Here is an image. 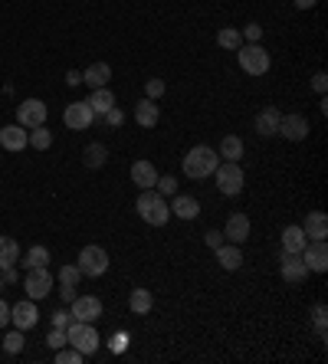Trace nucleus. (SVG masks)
<instances>
[{
  "label": "nucleus",
  "instance_id": "f257e3e1",
  "mask_svg": "<svg viewBox=\"0 0 328 364\" xmlns=\"http://www.w3.org/2000/svg\"><path fill=\"white\" fill-rule=\"evenodd\" d=\"M217 164H220L217 151L207 148V145H197V148H191L184 154L181 171H184V177H191V181H204V177H210V174L217 171Z\"/></svg>",
  "mask_w": 328,
  "mask_h": 364
},
{
  "label": "nucleus",
  "instance_id": "f03ea898",
  "mask_svg": "<svg viewBox=\"0 0 328 364\" xmlns=\"http://www.w3.org/2000/svg\"><path fill=\"white\" fill-rule=\"evenodd\" d=\"M135 210H138V217H142L148 226H164L167 220H171V207L164 204V197L158 191H142L138 194V201H135Z\"/></svg>",
  "mask_w": 328,
  "mask_h": 364
},
{
  "label": "nucleus",
  "instance_id": "7ed1b4c3",
  "mask_svg": "<svg viewBox=\"0 0 328 364\" xmlns=\"http://www.w3.org/2000/svg\"><path fill=\"white\" fill-rule=\"evenodd\" d=\"M66 342L89 358V354L98 351V342H102V338H98V332H96V325H92V321H76V319H73L69 325H66Z\"/></svg>",
  "mask_w": 328,
  "mask_h": 364
},
{
  "label": "nucleus",
  "instance_id": "20e7f679",
  "mask_svg": "<svg viewBox=\"0 0 328 364\" xmlns=\"http://www.w3.org/2000/svg\"><path fill=\"white\" fill-rule=\"evenodd\" d=\"M210 177L217 181V191L223 194V197H237V194L243 191V181H246L240 161H220L217 171L210 174Z\"/></svg>",
  "mask_w": 328,
  "mask_h": 364
},
{
  "label": "nucleus",
  "instance_id": "39448f33",
  "mask_svg": "<svg viewBox=\"0 0 328 364\" xmlns=\"http://www.w3.org/2000/svg\"><path fill=\"white\" fill-rule=\"evenodd\" d=\"M237 59H240V69L246 75H266L269 66H273V59L262 50V43H243L240 50H237Z\"/></svg>",
  "mask_w": 328,
  "mask_h": 364
},
{
  "label": "nucleus",
  "instance_id": "423d86ee",
  "mask_svg": "<svg viewBox=\"0 0 328 364\" xmlns=\"http://www.w3.org/2000/svg\"><path fill=\"white\" fill-rule=\"evenodd\" d=\"M79 272L89 279H98L109 272V253L102 247H82V253H79Z\"/></svg>",
  "mask_w": 328,
  "mask_h": 364
},
{
  "label": "nucleus",
  "instance_id": "0eeeda50",
  "mask_svg": "<svg viewBox=\"0 0 328 364\" xmlns=\"http://www.w3.org/2000/svg\"><path fill=\"white\" fill-rule=\"evenodd\" d=\"M23 289H27V299H46L50 289H53V276H50V266H40V269H27L23 276Z\"/></svg>",
  "mask_w": 328,
  "mask_h": 364
},
{
  "label": "nucleus",
  "instance_id": "6e6552de",
  "mask_svg": "<svg viewBox=\"0 0 328 364\" xmlns=\"http://www.w3.org/2000/svg\"><path fill=\"white\" fill-rule=\"evenodd\" d=\"M46 115H50V108L40 99H23L20 105H17V125H23V129L46 125Z\"/></svg>",
  "mask_w": 328,
  "mask_h": 364
},
{
  "label": "nucleus",
  "instance_id": "1a4fd4ad",
  "mask_svg": "<svg viewBox=\"0 0 328 364\" xmlns=\"http://www.w3.org/2000/svg\"><path fill=\"white\" fill-rule=\"evenodd\" d=\"M63 122H66V129H73V131H86L92 122H96V112L89 108V102H69L63 112Z\"/></svg>",
  "mask_w": 328,
  "mask_h": 364
},
{
  "label": "nucleus",
  "instance_id": "9d476101",
  "mask_svg": "<svg viewBox=\"0 0 328 364\" xmlns=\"http://www.w3.org/2000/svg\"><path fill=\"white\" fill-rule=\"evenodd\" d=\"M299 256H302V263L308 266V272H325V269H328V247H325V240H308L306 249H302Z\"/></svg>",
  "mask_w": 328,
  "mask_h": 364
},
{
  "label": "nucleus",
  "instance_id": "9b49d317",
  "mask_svg": "<svg viewBox=\"0 0 328 364\" xmlns=\"http://www.w3.org/2000/svg\"><path fill=\"white\" fill-rule=\"evenodd\" d=\"M279 272H283L285 282L299 286V282H306L308 266L302 263V256H299V253H283V256H279Z\"/></svg>",
  "mask_w": 328,
  "mask_h": 364
},
{
  "label": "nucleus",
  "instance_id": "f8f14e48",
  "mask_svg": "<svg viewBox=\"0 0 328 364\" xmlns=\"http://www.w3.org/2000/svg\"><path fill=\"white\" fill-rule=\"evenodd\" d=\"M276 135H283L285 141H306L308 138V118L306 115H283L279 118V131Z\"/></svg>",
  "mask_w": 328,
  "mask_h": 364
},
{
  "label": "nucleus",
  "instance_id": "ddd939ff",
  "mask_svg": "<svg viewBox=\"0 0 328 364\" xmlns=\"http://www.w3.org/2000/svg\"><path fill=\"white\" fill-rule=\"evenodd\" d=\"M10 321H13V328H20V332L33 328V325L40 321L36 302H33V299H23V302H17V305H10Z\"/></svg>",
  "mask_w": 328,
  "mask_h": 364
},
{
  "label": "nucleus",
  "instance_id": "4468645a",
  "mask_svg": "<svg viewBox=\"0 0 328 364\" xmlns=\"http://www.w3.org/2000/svg\"><path fill=\"white\" fill-rule=\"evenodd\" d=\"M158 177H161V174H158V168H154L148 158L131 164V184H135L138 191H151L154 184H158Z\"/></svg>",
  "mask_w": 328,
  "mask_h": 364
},
{
  "label": "nucleus",
  "instance_id": "2eb2a0df",
  "mask_svg": "<svg viewBox=\"0 0 328 364\" xmlns=\"http://www.w3.org/2000/svg\"><path fill=\"white\" fill-rule=\"evenodd\" d=\"M69 315L76 321H96V319H102V302H98V296H76Z\"/></svg>",
  "mask_w": 328,
  "mask_h": 364
},
{
  "label": "nucleus",
  "instance_id": "dca6fc26",
  "mask_svg": "<svg viewBox=\"0 0 328 364\" xmlns=\"http://www.w3.org/2000/svg\"><path fill=\"white\" fill-rule=\"evenodd\" d=\"M30 145V131L23 125H3L0 129V148L3 151H23Z\"/></svg>",
  "mask_w": 328,
  "mask_h": 364
},
{
  "label": "nucleus",
  "instance_id": "f3484780",
  "mask_svg": "<svg viewBox=\"0 0 328 364\" xmlns=\"http://www.w3.org/2000/svg\"><path fill=\"white\" fill-rule=\"evenodd\" d=\"M223 236H227V243H246L250 240V217L246 214H230L227 226H223Z\"/></svg>",
  "mask_w": 328,
  "mask_h": 364
},
{
  "label": "nucleus",
  "instance_id": "a211bd4d",
  "mask_svg": "<svg viewBox=\"0 0 328 364\" xmlns=\"http://www.w3.org/2000/svg\"><path fill=\"white\" fill-rule=\"evenodd\" d=\"M167 207H171V217H177V220H194L200 214V204H197V197H191V194H174Z\"/></svg>",
  "mask_w": 328,
  "mask_h": 364
},
{
  "label": "nucleus",
  "instance_id": "6ab92c4d",
  "mask_svg": "<svg viewBox=\"0 0 328 364\" xmlns=\"http://www.w3.org/2000/svg\"><path fill=\"white\" fill-rule=\"evenodd\" d=\"M279 118H283V112L276 105H266L256 115V135H262V138H273L276 131H279Z\"/></svg>",
  "mask_w": 328,
  "mask_h": 364
},
{
  "label": "nucleus",
  "instance_id": "aec40b11",
  "mask_svg": "<svg viewBox=\"0 0 328 364\" xmlns=\"http://www.w3.org/2000/svg\"><path fill=\"white\" fill-rule=\"evenodd\" d=\"M135 122L142 125V129H154L158 122H161V108L154 99H142L138 105H135Z\"/></svg>",
  "mask_w": 328,
  "mask_h": 364
},
{
  "label": "nucleus",
  "instance_id": "412c9836",
  "mask_svg": "<svg viewBox=\"0 0 328 364\" xmlns=\"http://www.w3.org/2000/svg\"><path fill=\"white\" fill-rule=\"evenodd\" d=\"M214 253H217L220 269H227V272H237V269L243 266V253L237 243H223V247H217Z\"/></svg>",
  "mask_w": 328,
  "mask_h": 364
},
{
  "label": "nucleus",
  "instance_id": "4be33fe9",
  "mask_svg": "<svg viewBox=\"0 0 328 364\" xmlns=\"http://www.w3.org/2000/svg\"><path fill=\"white\" fill-rule=\"evenodd\" d=\"M308 243L306 230H302V224H292L283 230V253H302Z\"/></svg>",
  "mask_w": 328,
  "mask_h": 364
},
{
  "label": "nucleus",
  "instance_id": "5701e85b",
  "mask_svg": "<svg viewBox=\"0 0 328 364\" xmlns=\"http://www.w3.org/2000/svg\"><path fill=\"white\" fill-rule=\"evenodd\" d=\"M109 79H112V66L109 63H92L86 73H82V82H86L89 89L109 86Z\"/></svg>",
  "mask_w": 328,
  "mask_h": 364
},
{
  "label": "nucleus",
  "instance_id": "b1692460",
  "mask_svg": "<svg viewBox=\"0 0 328 364\" xmlns=\"http://www.w3.org/2000/svg\"><path fill=\"white\" fill-rule=\"evenodd\" d=\"M302 230H306L308 240H325L328 236V217L322 210H312V214L302 220Z\"/></svg>",
  "mask_w": 328,
  "mask_h": 364
},
{
  "label": "nucleus",
  "instance_id": "393cba45",
  "mask_svg": "<svg viewBox=\"0 0 328 364\" xmlns=\"http://www.w3.org/2000/svg\"><path fill=\"white\" fill-rule=\"evenodd\" d=\"M89 102V108H92V112H96L98 118L105 115V112H109L112 105H115V92H112L109 86H102V89H92V96L86 99Z\"/></svg>",
  "mask_w": 328,
  "mask_h": 364
},
{
  "label": "nucleus",
  "instance_id": "a878e982",
  "mask_svg": "<svg viewBox=\"0 0 328 364\" xmlns=\"http://www.w3.org/2000/svg\"><path fill=\"white\" fill-rule=\"evenodd\" d=\"M151 305H154L151 289H131V296H128L131 315H148V312H151Z\"/></svg>",
  "mask_w": 328,
  "mask_h": 364
},
{
  "label": "nucleus",
  "instance_id": "bb28decb",
  "mask_svg": "<svg viewBox=\"0 0 328 364\" xmlns=\"http://www.w3.org/2000/svg\"><path fill=\"white\" fill-rule=\"evenodd\" d=\"M82 161H86V168L98 171V168H105V161H109V148H105V145H98V141H92V145L82 151Z\"/></svg>",
  "mask_w": 328,
  "mask_h": 364
},
{
  "label": "nucleus",
  "instance_id": "cd10ccee",
  "mask_svg": "<svg viewBox=\"0 0 328 364\" xmlns=\"http://www.w3.org/2000/svg\"><path fill=\"white\" fill-rule=\"evenodd\" d=\"M17 259H20V247H17V240H13V236H0V269L17 266Z\"/></svg>",
  "mask_w": 328,
  "mask_h": 364
},
{
  "label": "nucleus",
  "instance_id": "c85d7f7f",
  "mask_svg": "<svg viewBox=\"0 0 328 364\" xmlns=\"http://www.w3.org/2000/svg\"><path fill=\"white\" fill-rule=\"evenodd\" d=\"M220 161H240L243 158V138H237V135H227V138L220 141Z\"/></svg>",
  "mask_w": 328,
  "mask_h": 364
},
{
  "label": "nucleus",
  "instance_id": "c756f323",
  "mask_svg": "<svg viewBox=\"0 0 328 364\" xmlns=\"http://www.w3.org/2000/svg\"><path fill=\"white\" fill-rule=\"evenodd\" d=\"M20 266H23V269L50 266V249H46V247H30V249H27V256H23Z\"/></svg>",
  "mask_w": 328,
  "mask_h": 364
},
{
  "label": "nucleus",
  "instance_id": "7c9ffc66",
  "mask_svg": "<svg viewBox=\"0 0 328 364\" xmlns=\"http://www.w3.org/2000/svg\"><path fill=\"white\" fill-rule=\"evenodd\" d=\"M217 46H220V50H230V53H237V50L243 46L240 30H233V27H223V30L217 33Z\"/></svg>",
  "mask_w": 328,
  "mask_h": 364
},
{
  "label": "nucleus",
  "instance_id": "2f4dec72",
  "mask_svg": "<svg viewBox=\"0 0 328 364\" xmlns=\"http://www.w3.org/2000/svg\"><path fill=\"white\" fill-rule=\"evenodd\" d=\"M50 145H53V131L46 129V125H36V129H30V145H27V148L46 151Z\"/></svg>",
  "mask_w": 328,
  "mask_h": 364
},
{
  "label": "nucleus",
  "instance_id": "473e14b6",
  "mask_svg": "<svg viewBox=\"0 0 328 364\" xmlns=\"http://www.w3.org/2000/svg\"><path fill=\"white\" fill-rule=\"evenodd\" d=\"M312 321H315V335H318V342H325L328 335H325V321H328V309H325V302H318L315 309H312Z\"/></svg>",
  "mask_w": 328,
  "mask_h": 364
},
{
  "label": "nucleus",
  "instance_id": "72a5a7b5",
  "mask_svg": "<svg viewBox=\"0 0 328 364\" xmlns=\"http://www.w3.org/2000/svg\"><path fill=\"white\" fill-rule=\"evenodd\" d=\"M86 361V354L82 351H76V348H73V344H69V348H59V351H56V364H82Z\"/></svg>",
  "mask_w": 328,
  "mask_h": 364
},
{
  "label": "nucleus",
  "instance_id": "f704fd0d",
  "mask_svg": "<svg viewBox=\"0 0 328 364\" xmlns=\"http://www.w3.org/2000/svg\"><path fill=\"white\" fill-rule=\"evenodd\" d=\"M23 344H27V342H23V332H20V328H13V332H7V338H3V351H7V354H20Z\"/></svg>",
  "mask_w": 328,
  "mask_h": 364
},
{
  "label": "nucleus",
  "instance_id": "c9c22d12",
  "mask_svg": "<svg viewBox=\"0 0 328 364\" xmlns=\"http://www.w3.org/2000/svg\"><path fill=\"white\" fill-rule=\"evenodd\" d=\"M154 191L161 194V197H174V194H177V177H171V174H161V177H158V184H154Z\"/></svg>",
  "mask_w": 328,
  "mask_h": 364
},
{
  "label": "nucleus",
  "instance_id": "e433bc0d",
  "mask_svg": "<svg viewBox=\"0 0 328 364\" xmlns=\"http://www.w3.org/2000/svg\"><path fill=\"white\" fill-rule=\"evenodd\" d=\"M128 344H131V335L128 332H115L109 338V351L112 354H121V351H128Z\"/></svg>",
  "mask_w": 328,
  "mask_h": 364
},
{
  "label": "nucleus",
  "instance_id": "4c0bfd02",
  "mask_svg": "<svg viewBox=\"0 0 328 364\" xmlns=\"http://www.w3.org/2000/svg\"><path fill=\"white\" fill-rule=\"evenodd\" d=\"M79 279H82V272H79V266H73V263H66V266L59 269V282H63V286H79Z\"/></svg>",
  "mask_w": 328,
  "mask_h": 364
},
{
  "label": "nucleus",
  "instance_id": "58836bf2",
  "mask_svg": "<svg viewBox=\"0 0 328 364\" xmlns=\"http://www.w3.org/2000/svg\"><path fill=\"white\" fill-rule=\"evenodd\" d=\"M164 92H167L164 79H148V82H144V99H154V102H158Z\"/></svg>",
  "mask_w": 328,
  "mask_h": 364
},
{
  "label": "nucleus",
  "instance_id": "ea45409f",
  "mask_svg": "<svg viewBox=\"0 0 328 364\" xmlns=\"http://www.w3.org/2000/svg\"><path fill=\"white\" fill-rule=\"evenodd\" d=\"M240 36H243V43H260L262 40V27L260 23H246L240 30Z\"/></svg>",
  "mask_w": 328,
  "mask_h": 364
},
{
  "label": "nucleus",
  "instance_id": "a19ab883",
  "mask_svg": "<svg viewBox=\"0 0 328 364\" xmlns=\"http://www.w3.org/2000/svg\"><path fill=\"white\" fill-rule=\"evenodd\" d=\"M63 344H69V342H66V328H53V332L46 335V348H53V351H59Z\"/></svg>",
  "mask_w": 328,
  "mask_h": 364
},
{
  "label": "nucleus",
  "instance_id": "79ce46f5",
  "mask_svg": "<svg viewBox=\"0 0 328 364\" xmlns=\"http://www.w3.org/2000/svg\"><path fill=\"white\" fill-rule=\"evenodd\" d=\"M204 243H207L210 249H217L227 243V236H223V230H207V233H204Z\"/></svg>",
  "mask_w": 328,
  "mask_h": 364
},
{
  "label": "nucleus",
  "instance_id": "37998d69",
  "mask_svg": "<svg viewBox=\"0 0 328 364\" xmlns=\"http://www.w3.org/2000/svg\"><path fill=\"white\" fill-rule=\"evenodd\" d=\"M102 118H105V125H109V129H119L121 122H125V115H121V108H119V105H112Z\"/></svg>",
  "mask_w": 328,
  "mask_h": 364
},
{
  "label": "nucleus",
  "instance_id": "c03bdc74",
  "mask_svg": "<svg viewBox=\"0 0 328 364\" xmlns=\"http://www.w3.org/2000/svg\"><path fill=\"white\" fill-rule=\"evenodd\" d=\"M69 321H73V315H69L66 309H56V312H53V328H66Z\"/></svg>",
  "mask_w": 328,
  "mask_h": 364
},
{
  "label": "nucleus",
  "instance_id": "a18cd8bd",
  "mask_svg": "<svg viewBox=\"0 0 328 364\" xmlns=\"http://www.w3.org/2000/svg\"><path fill=\"white\" fill-rule=\"evenodd\" d=\"M312 89H315L318 96H325V89H328V75H325V73H315V75H312Z\"/></svg>",
  "mask_w": 328,
  "mask_h": 364
},
{
  "label": "nucleus",
  "instance_id": "49530a36",
  "mask_svg": "<svg viewBox=\"0 0 328 364\" xmlns=\"http://www.w3.org/2000/svg\"><path fill=\"white\" fill-rule=\"evenodd\" d=\"M66 86H82V73L79 69H69L66 73Z\"/></svg>",
  "mask_w": 328,
  "mask_h": 364
},
{
  "label": "nucleus",
  "instance_id": "de8ad7c7",
  "mask_svg": "<svg viewBox=\"0 0 328 364\" xmlns=\"http://www.w3.org/2000/svg\"><path fill=\"white\" fill-rule=\"evenodd\" d=\"M3 325H10V305L0 299V328H3Z\"/></svg>",
  "mask_w": 328,
  "mask_h": 364
},
{
  "label": "nucleus",
  "instance_id": "09e8293b",
  "mask_svg": "<svg viewBox=\"0 0 328 364\" xmlns=\"http://www.w3.org/2000/svg\"><path fill=\"white\" fill-rule=\"evenodd\" d=\"M59 299L73 302V299H76V286H63V289H59Z\"/></svg>",
  "mask_w": 328,
  "mask_h": 364
},
{
  "label": "nucleus",
  "instance_id": "8fccbe9b",
  "mask_svg": "<svg viewBox=\"0 0 328 364\" xmlns=\"http://www.w3.org/2000/svg\"><path fill=\"white\" fill-rule=\"evenodd\" d=\"M295 7H299V10H312V7H315L318 0H292Z\"/></svg>",
  "mask_w": 328,
  "mask_h": 364
},
{
  "label": "nucleus",
  "instance_id": "3c124183",
  "mask_svg": "<svg viewBox=\"0 0 328 364\" xmlns=\"http://www.w3.org/2000/svg\"><path fill=\"white\" fill-rule=\"evenodd\" d=\"M3 286H7V282H3V269H0V289H3Z\"/></svg>",
  "mask_w": 328,
  "mask_h": 364
}]
</instances>
